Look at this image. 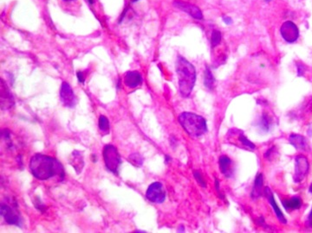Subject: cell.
Returning a JSON list of instances; mask_svg holds the SVG:
<instances>
[{"mask_svg": "<svg viewBox=\"0 0 312 233\" xmlns=\"http://www.w3.org/2000/svg\"><path fill=\"white\" fill-rule=\"evenodd\" d=\"M76 76H77V79L79 80V82L84 83V81H85V78H84V75L83 72H78Z\"/></svg>", "mask_w": 312, "mask_h": 233, "instance_id": "27", "label": "cell"}, {"mask_svg": "<svg viewBox=\"0 0 312 233\" xmlns=\"http://www.w3.org/2000/svg\"><path fill=\"white\" fill-rule=\"evenodd\" d=\"M129 162L134 167H141L143 164V157L139 153H133L130 155Z\"/></svg>", "mask_w": 312, "mask_h": 233, "instance_id": "23", "label": "cell"}, {"mask_svg": "<svg viewBox=\"0 0 312 233\" xmlns=\"http://www.w3.org/2000/svg\"><path fill=\"white\" fill-rule=\"evenodd\" d=\"M226 139L228 140V143H231L234 146L240 147L245 150H255V144L251 143L250 140L247 139V137L245 136L244 132L238 129H231L228 131Z\"/></svg>", "mask_w": 312, "mask_h": 233, "instance_id": "5", "label": "cell"}, {"mask_svg": "<svg viewBox=\"0 0 312 233\" xmlns=\"http://www.w3.org/2000/svg\"><path fill=\"white\" fill-rule=\"evenodd\" d=\"M271 124V118L268 113H263L261 119L259 121V127L261 132H268L270 128Z\"/></svg>", "mask_w": 312, "mask_h": 233, "instance_id": "20", "label": "cell"}, {"mask_svg": "<svg viewBox=\"0 0 312 233\" xmlns=\"http://www.w3.org/2000/svg\"><path fill=\"white\" fill-rule=\"evenodd\" d=\"M309 165L308 160L303 155H297L295 159V172H294L293 180L295 182H301L305 179L306 175L308 174Z\"/></svg>", "mask_w": 312, "mask_h": 233, "instance_id": "8", "label": "cell"}, {"mask_svg": "<svg viewBox=\"0 0 312 233\" xmlns=\"http://www.w3.org/2000/svg\"><path fill=\"white\" fill-rule=\"evenodd\" d=\"M31 173L38 180L46 181L57 176L60 181L65 178V170L59 161L42 154H36L31 159Z\"/></svg>", "mask_w": 312, "mask_h": 233, "instance_id": "1", "label": "cell"}, {"mask_svg": "<svg viewBox=\"0 0 312 233\" xmlns=\"http://www.w3.org/2000/svg\"><path fill=\"white\" fill-rule=\"evenodd\" d=\"M181 124L187 134L193 137H198L207 132L206 120L202 116L193 113H183L179 116Z\"/></svg>", "mask_w": 312, "mask_h": 233, "instance_id": "3", "label": "cell"}, {"mask_svg": "<svg viewBox=\"0 0 312 233\" xmlns=\"http://www.w3.org/2000/svg\"><path fill=\"white\" fill-rule=\"evenodd\" d=\"M214 81H215V79L213 77V73L211 71V69L206 66L205 75H204V84L208 90H213V87H214Z\"/></svg>", "mask_w": 312, "mask_h": 233, "instance_id": "21", "label": "cell"}, {"mask_svg": "<svg viewBox=\"0 0 312 233\" xmlns=\"http://www.w3.org/2000/svg\"><path fill=\"white\" fill-rule=\"evenodd\" d=\"M15 104L12 94L5 86L4 80L1 83V107L3 110L10 109Z\"/></svg>", "mask_w": 312, "mask_h": 233, "instance_id": "12", "label": "cell"}, {"mask_svg": "<svg viewBox=\"0 0 312 233\" xmlns=\"http://www.w3.org/2000/svg\"><path fill=\"white\" fill-rule=\"evenodd\" d=\"M0 213L2 217L4 218L5 222L9 225H14V226H22V219L19 215V212L17 209V207L13 208V207L8 205V204H1Z\"/></svg>", "mask_w": 312, "mask_h": 233, "instance_id": "6", "label": "cell"}, {"mask_svg": "<svg viewBox=\"0 0 312 233\" xmlns=\"http://www.w3.org/2000/svg\"><path fill=\"white\" fill-rule=\"evenodd\" d=\"M69 162L76 170V173L80 174L82 172L84 167V156L79 151H73L72 154L69 158Z\"/></svg>", "mask_w": 312, "mask_h": 233, "instance_id": "16", "label": "cell"}, {"mask_svg": "<svg viewBox=\"0 0 312 233\" xmlns=\"http://www.w3.org/2000/svg\"><path fill=\"white\" fill-rule=\"evenodd\" d=\"M103 154L107 169L113 173L117 174L119 166L122 162L117 149L112 144H107L103 148Z\"/></svg>", "mask_w": 312, "mask_h": 233, "instance_id": "4", "label": "cell"}, {"mask_svg": "<svg viewBox=\"0 0 312 233\" xmlns=\"http://www.w3.org/2000/svg\"><path fill=\"white\" fill-rule=\"evenodd\" d=\"M222 36H221V31L219 30H213V34H212V38H211V44L212 48L217 47L221 42Z\"/></svg>", "mask_w": 312, "mask_h": 233, "instance_id": "24", "label": "cell"}, {"mask_svg": "<svg viewBox=\"0 0 312 233\" xmlns=\"http://www.w3.org/2000/svg\"><path fill=\"white\" fill-rule=\"evenodd\" d=\"M266 1H267V2H269V1H270V0H266Z\"/></svg>", "mask_w": 312, "mask_h": 233, "instance_id": "34", "label": "cell"}, {"mask_svg": "<svg viewBox=\"0 0 312 233\" xmlns=\"http://www.w3.org/2000/svg\"><path fill=\"white\" fill-rule=\"evenodd\" d=\"M64 1H66V2H69V1H72V0H64Z\"/></svg>", "mask_w": 312, "mask_h": 233, "instance_id": "33", "label": "cell"}, {"mask_svg": "<svg viewBox=\"0 0 312 233\" xmlns=\"http://www.w3.org/2000/svg\"><path fill=\"white\" fill-rule=\"evenodd\" d=\"M98 126H99L100 131L103 133V135H107V134L110 133V130H111L110 121L107 118L106 116H103V115L100 116Z\"/></svg>", "mask_w": 312, "mask_h": 233, "instance_id": "22", "label": "cell"}, {"mask_svg": "<svg viewBox=\"0 0 312 233\" xmlns=\"http://www.w3.org/2000/svg\"><path fill=\"white\" fill-rule=\"evenodd\" d=\"M220 164V169L221 173L223 174L225 177H232L233 175V166L231 159L226 155H222L220 157L219 161Z\"/></svg>", "mask_w": 312, "mask_h": 233, "instance_id": "15", "label": "cell"}, {"mask_svg": "<svg viewBox=\"0 0 312 233\" xmlns=\"http://www.w3.org/2000/svg\"><path fill=\"white\" fill-rule=\"evenodd\" d=\"M280 33L282 38L289 43H292L294 41H297V38L299 37L298 28L291 21H286L282 24Z\"/></svg>", "mask_w": 312, "mask_h": 233, "instance_id": "9", "label": "cell"}, {"mask_svg": "<svg viewBox=\"0 0 312 233\" xmlns=\"http://www.w3.org/2000/svg\"><path fill=\"white\" fill-rule=\"evenodd\" d=\"M264 193H265V194L267 196V199L269 200V203L270 204V206L272 207L273 208V210H274L275 214L277 215V217H278V220L281 222L282 224H286V218H285V216L283 214V213H282V211L280 210V208L278 207V205L276 203V201H275L274 196H273V194L272 192L270 191V188L267 187V188H265V190H264Z\"/></svg>", "mask_w": 312, "mask_h": 233, "instance_id": "14", "label": "cell"}, {"mask_svg": "<svg viewBox=\"0 0 312 233\" xmlns=\"http://www.w3.org/2000/svg\"><path fill=\"white\" fill-rule=\"evenodd\" d=\"M176 73L179 79V90L183 98L190 96L196 81V70L194 65L181 56L176 60Z\"/></svg>", "mask_w": 312, "mask_h": 233, "instance_id": "2", "label": "cell"}, {"mask_svg": "<svg viewBox=\"0 0 312 233\" xmlns=\"http://www.w3.org/2000/svg\"><path fill=\"white\" fill-rule=\"evenodd\" d=\"M305 66L302 63H297V76H302L305 73Z\"/></svg>", "mask_w": 312, "mask_h": 233, "instance_id": "26", "label": "cell"}, {"mask_svg": "<svg viewBox=\"0 0 312 233\" xmlns=\"http://www.w3.org/2000/svg\"><path fill=\"white\" fill-rule=\"evenodd\" d=\"M194 176L196 179V181H198L199 184L201 185L203 188H206V181L204 180V178L202 177L201 174L198 172V171H194Z\"/></svg>", "mask_w": 312, "mask_h": 233, "instance_id": "25", "label": "cell"}, {"mask_svg": "<svg viewBox=\"0 0 312 233\" xmlns=\"http://www.w3.org/2000/svg\"><path fill=\"white\" fill-rule=\"evenodd\" d=\"M263 185H264V176L261 173L256 175L254 186L251 192V197L253 199H258L263 194Z\"/></svg>", "mask_w": 312, "mask_h": 233, "instance_id": "17", "label": "cell"}, {"mask_svg": "<svg viewBox=\"0 0 312 233\" xmlns=\"http://www.w3.org/2000/svg\"><path fill=\"white\" fill-rule=\"evenodd\" d=\"M309 191H310V193H311V194H312V184L311 185V187H310V189H309Z\"/></svg>", "mask_w": 312, "mask_h": 233, "instance_id": "30", "label": "cell"}, {"mask_svg": "<svg viewBox=\"0 0 312 233\" xmlns=\"http://www.w3.org/2000/svg\"><path fill=\"white\" fill-rule=\"evenodd\" d=\"M61 101L67 107H74L76 104V98L72 88L67 82L62 83L60 90Z\"/></svg>", "mask_w": 312, "mask_h": 233, "instance_id": "11", "label": "cell"}, {"mask_svg": "<svg viewBox=\"0 0 312 233\" xmlns=\"http://www.w3.org/2000/svg\"><path fill=\"white\" fill-rule=\"evenodd\" d=\"M174 5L177 9H179L180 11L186 12L188 15L193 17L194 19H199V20L203 19L202 12L200 10V8L197 7L196 5L189 4V3H187V2H184V1H181V0H175V2H174Z\"/></svg>", "mask_w": 312, "mask_h": 233, "instance_id": "10", "label": "cell"}, {"mask_svg": "<svg viewBox=\"0 0 312 233\" xmlns=\"http://www.w3.org/2000/svg\"><path fill=\"white\" fill-rule=\"evenodd\" d=\"M223 20H224V22H225L226 24H232V19H230L228 17H225V18L223 19Z\"/></svg>", "mask_w": 312, "mask_h": 233, "instance_id": "29", "label": "cell"}, {"mask_svg": "<svg viewBox=\"0 0 312 233\" xmlns=\"http://www.w3.org/2000/svg\"><path fill=\"white\" fill-rule=\"evenodd\" d=\"M282 204L286 210H297V209H299L302 206V200L299 197H292L289 199H283Z\"/></svg>", "mask_w": 312, "mask_h": 233, "instance_id": "19", "label": "cell"}, {"mask_svg": "<svg viewBox=\"0 0 312 233\" xmlns=\"http://www.w3.org/2000/svg\"><path fill=\"white\" fill-rule=\"evenodd\" d=\"M290 143L297 150H306L307 143L303 136L291 134L289 137Z\"/></svg>", "mask_w": 312, "mask_h": 233, "instance_id": "18", "label": "cell"}, {"mask_svg": "<svg viewBox=\"0 0 312 233\" xmlns=\"http://www.w3.org/2000/svg\"><path fill=\"white\" fill-rule=\"evenodd\" d=\"M146 197L153 203H163L166 199V193L162 184L160 182H154L150 185L146 192Z\"/></svg>", "mask_w": 312, "mask_h": 233, "instance_id": "7", "label": "cell"}, {"mask_svg": "<svg viewBox=\"0 0 312 233\" xmlns=\"http://www.w3.org/2000/svg\"><path fill=\"white\" fill-rule=\"evenodd\" d=\"M89 2L90 4H93V0H89Z\"/></svg>", "mask_w": 312, "mask_h": 233, "instance_id": "32", "label": "cell"}, {"mask_svg": "<svg viewBox=\"0 0 312 233\" xmlns=\"http://www.w3.org/2000/svg\"><path fill=\"white\" fill-rule=\"evenodd\" d=\"M131 1H132L133 3H135V2H137V1H139V0H131Z\"/></svg>", "mask_w": 312, "mask_h": 233, "instance_id": "31", "label": "cell"}, {"mask_svg": "<svg viewBox=\"0 0 312 233\" xmlns=\"http://www.w3.org/2000/svg\"><path fill=\"white\" fill-rule=\"evenodd\" d=\"M142 77L137 71H129L126 73L124 76V83L127 87L130 88H134L139 87L142 84Z\"/></svg>", "mask_w": 312, "mask_h": 233, "instance_id": "13", "label": "cell"}, {"mask_svg": "<svg viewBox=\"0 0 312 233\" xmlns=\"http://www.w3.org/2000/svg\"><path fill=\"white\" fill-rule=\"evenodd\" d=\"M307 225H308L311 228H312V209L309 214L308 219H307Z\"/></svg>", "mask_w": 312, "mask_h": 233, "instance_id": "28", "label": "cell"}]
</instances>
